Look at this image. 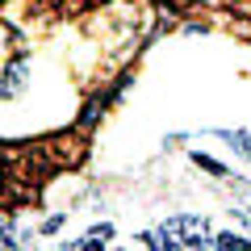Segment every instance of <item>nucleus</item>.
Listing matches in <instances>:
<instances>
[{
    "mask_svg": "<svg viewBox=\"0 0 251 251\" xmlns=\"http://www.w3.org/2000/svg\"><path fill=\"white\" fill-rule=\"evenodd\" d=\"M172 226H176V230L184 234V243H188L193 251H201V247H205V218H176Z\"/></svg>",
    "mask_w": 251,
    "mask_h": 251,
    "instance_id": "nucleus-1",
    "label": "nucleus"
},
{
    "mask_svg": "<svg viewBox=\"0 0 251 251\" xmlns=\"http://www.w3.org/2000/svg\"><path fill=\"white\" fill-rule=\"evenodd\" d=\"M147 247L151 251H184L176 243V226H159V230H147Z\"/></svg>",
    "mask_w": 251,
    "mask_h": 251,
    "instance_id": "nucleus-2",
    "label": "nucleus"
},
{
    "mask_svg": "<svg viewBox=\"0 0 251 251\" xmlns=\"http://www.w3.org/2000/svg\"><path fill=\"white\" fill-rule=\"evenodd\" d=\"M21 72H25V67H21V63H9V75H4V97H17V88H21Z\"/></svg>",
    "mask_w": 251,
    "mask_h": 251,
    "instance_id": "nucleus-3",
    "label": "nucleus"
},
{
    "mask_svg": "<svg viewBox=\"0 0 251 251\" xmlns=\"http://www.w3.org/2000/svg\"><path fill=\"white\" fill-rule=\"evenodd\" d=\"M214 251H247V243H243L239 234H218V239H214Z\"/></svg>",
    "mask_w": 251,
    "mask_h": 251,
    "instance_id": "nucleus-4",
    "label": "nucleus"
},
{
    "mask_svg": "<svg viewBox=\"0 0 251 251\" xmlns=\"http://www.w3.org/2000/svg\"><path fill=\"white\" fill-rule=\"evenodd\" d=\"M193 159H197V163H201V168H209V172H226V168H222V163H218V159H209V155H193Z\"/></svg>",
    "mask_w": 251,
    "mask_h": 251,
    "instance_id": "nucleus-5",
    "label": "nucleus"
},
{
    "mask_svg": "<svg viewBox=\"0 0 251 251\" xmlns=\"http://www.w3.org/2000/svg\"><path fill=\"white\" fill-rule=\"evenodd\" d=\"M234 138H239V147H243V151L251 155V138H247V134H234Z\"/></svg>",
    "mask_w": 251,
    "mask_h": 251,
    "instance_id": "nucleus-6",
    "label": "nucleus"
},
{
    "mask_svg": "<svg viewBox=\"0 0 251 251\" xmlns=\"http://www.w3.org/2000/svg\"><path fill=\"white\" fill-rule=\"evenodd\" d=\"M84 251H105V247H100V243H92V239H88V243H84Z\"/></svg>",
    "mask_w": 251,
    "mask_h": 251,
    "instance_id": "nucleus-7",
    "label": "nucleus"
}]
</instances>
